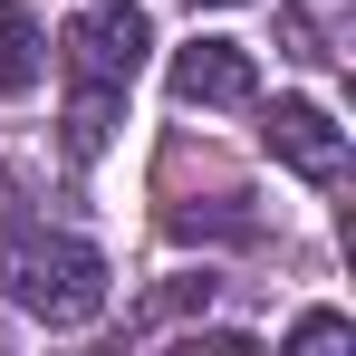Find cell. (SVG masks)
I'll return each mask as SVG.
<instances>
[{
	"label": "cell",
	"instance_id": "6da1fadb",
	"mask_svg": "<svg viewBox=\"0 0 356 356\" xmlns=\"http://www.w3.org/2000/svg\"><path fill=\"white\" fill-rule=\"evenodd\" d=\"M19 250H10V298L29 308V318H49V327H87L97 308H106V260L87 250V241H58V232H29V222H10Z\"/></svg>",
	"mask_w": 356,
	"mask_h": 356
},
{
	"label": "cell",
	"instance_id": "7a4b0ae2",
	"mask_svg": "<svg viewBox=\"0 0 356 356\" xmlns=\"http://www.w3.org/2000/svg\"><path fill=\"white\" fill-rule=\"evenodd\" d=\"M67 77H87V87H135V67L154 49V19L145 10H125V0H97V10H77L67 19Z\"/></svg>",
	"mask_w": 356,
	"mask_h": 356
},
{
	"label": "cell",
	"instance_id": "3957f363",
	"mask_svg": "<svg viewBox=\"0 0 356 356\" xmlns=\"http://www.w3.org/2000/svg\"><path fill=\"white\" fill-rule=\"evenodd\" d=\"M270 154H280L298 183H337L347 174V125L327 116V106H308V97H280V106H270Z\"/></svg>",
	"mask_w": 356,
	"mask_h": 356
},
{
	"label": "cell",
	"instance_id": "277c9868",
	"mask_svg": "<svg viewBox=\"0 0 356 356\" xmlns=\"http://www.w3.org/2000/svg\"><path fill=\"white\" fill-rule=\"evenodd\" d=\"M174 97L183 106H250L260 97V67L232 39H193V49H174Z\"/></svg>",
	"mask_w": 356,
	"mask_h": 356
},
{
	"label": "cell",
	"instance_id": "5b68a950",
	"mask_svg": "<svg viewBox=\"0 0 356 356\" xmlns=\"http://www.w3.org/2000/svg\"><path fill=\"white\" fill-rule=\"evenodd\" d=\"M116 106H125V87H87V77H77V97H67V164H97V154H106Z\"/></svg>",
	"mask_w": 356,
	"mask_h": 356
},
{
	"label": "cell",
	"instance_id": "8992f818",
	"mask_svg": "<svg viewBox=\"0 0 356 356\" xmlns=\"http://www.w3.org/2000/svg\"><path fill=\"white\" fill-rule=\"evenodd\" d=\"M29 87H39V19L0 10V97H29Z\"/></svg>",
	"mask_w": 356,
	"mask_h": 356
},
{
	"label": "cell",
	"instance_id": "52a82bcc",
	"mask_svg": "<svg viewBox=\"0 0 356 356\" xmlns=\"http://www.w3.org/2000/svg\"><path fill=\"white\" fill-rule=\"evenodd\" d=\"M289 347H298V356H337V347H356V327L337 318V308H308V318L289 327Z\"/></svg>",
	"mask_w": 356,
	"mask_h": 356
},
{
	"label": "cell",
	"instance_id": "ba28073f",
	"mask_svg": "<svg viewBox=\"0 0 356 356\" xmlns=\"http://www.w3.org/2000/svg\"><path fill=\"white\" fill-rule=\"evenodd\" d=\"M202 10H241V0H202Z\"/></svg>",
	"mask_w": 356,
	"mask_h": 356
}]
</instances>
